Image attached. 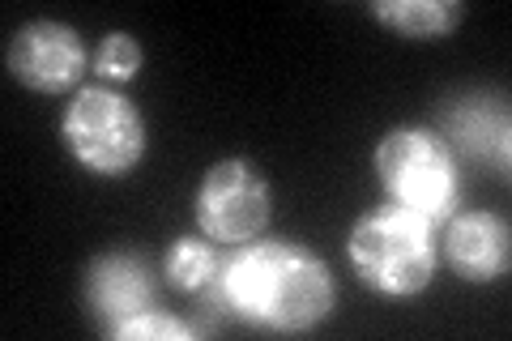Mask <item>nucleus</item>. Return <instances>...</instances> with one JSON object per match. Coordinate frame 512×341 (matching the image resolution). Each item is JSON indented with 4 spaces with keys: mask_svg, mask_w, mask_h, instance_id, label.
Segmentation results:
<instances>
[{
    "mask_svg": "<svg viewBox=\"0 0 512 341\" xmlns=\"http://www.w3.org/2000/svg\"><path fill=\"white\" fill-rule=\"evenodd\" d=\"M227 295L248 316L278 324V329H299L329 312L325 269L308 252L286 248V243H265L239 256L227 273Z\"/></svg>",
    "mask_w": 512,
    "mask_h": 341,
    "instance_id": "obj_1",
    "label": "nucleus"
},
{
    "mask_svg": "<svg viewBox=\"0 0 512 341\" xmlns=\"http://www.w3.org/2000/svg\"><path fill=\"white\" fill-rule=\"evenodd\" d=\"M350 252H355L363 278L376 282L380 290H419L431 278V265H436L427 226L410 209L372 214L350 239Z\"/></svg>",
    "mask_w": 512,
    "mask_h": 341,
    "instance_id": "obj_2",
    "label": "nucleus"
},
{
    "mask_svg": "<svg viewBox=\"0 0 512 341\" xmlns=\"http://www.w3.org/2000/svg\"><path fill=\"white\" fill-rule=\"evenodd\" d=\"M380 171L410 214L440 218L453 205V162L427 133H393L380 145Z\"/></svg>",
    "mask_w": 512,
    "mask_h": 341,
    "instance_id": "obj_3",
    "label": "nucleus"
},
{
    "mask_svg": "<svg viewBox=\"0 0 512 341\" xmlns=\"http://www.w3.org/2000/svg\"><path fill=\"white\" fill-rule=\"evenodd\" d=\"M64 133H69L77 158L90 162L94 171H124L141 154L137 111L107 90H86L64 120Z\"/></svg>",
    "mask_w": 512,
    "mask_h": 341,
    "instance_id": "obj_4",
    "label": "nucleus"
},
{
    "mask_svg": "<svg viewBox=\"0 0 512 341\" xmlns=\"http://www.w3.org/2000/svg\"><path fill=\"white\" fill-rule=\"evenodd\" d=\"M269 197L248 162H222L201 188V222L218 239H248L265 226Z\"/></svg>",
    "mask_w": 512,
    "mask_h": 341,
    "instance_id": "obj_5",
    "label": "nucleus"
},
{
    "mask_svg": "<svg viewBox=\"0 0 512 341\" xmlns=\"http://www.w3.org/2000/svg\"><path fill=\"white\" fill-rule=\"evenodd\" d=\"M77 64H82V47L64 26H30L13 43V69L39 90L69 86L77 77Z\"/></svg>",
    "mask_w": 512,
    "mask_h": 341,
    "instance_id": "obj_6",
    "label": "nucleus"
},
{
    "mask_svg": "<svg viewBox=\"0 0 512 341\" xmlns=\"http://www.w3.org/2000/svg\"><path fill=\"white\" fill-rule=\"evenodd\" d=\"M448 256H453V265L466 273V278H495L508 261L504 222H495L487 214H466L461 222H453Z\"/></svg>",
    "mask_w": 512,
    "mask_h": 341,
    "instance_id": "obj_7",
    "label": "nucleus"
},
{
    "mask_svg": "<svg viewBox=\"0 0 512 341\" xmlns=\"http://www.w3.org/2000/svg\"><path fill=\"white\" fill-rule=\"evenodd\" d=\"M146 290L150 286L141 265L124 261V256H111L90 273V299L99 312H133V307L146 303Z\"/></svg>",
    "mask_w": 512,
    "mask_h": 341,
    "instance_id": "obj_8",
    "label": "nucleus"
},
{
    "mask_svg": "<svg viewBox=\"0 0 512 341\" xmlns=\"http://www.w3.org/2000/svg\"><path fill=\"white\" fill-rule=\"evenodd\" d=\"M380 18L406 35H444L461 18V9L440 5V0H406V5H380Z\"/></svg>",
    "mask_w": 512,
    "mask_h": 341,
    "instance_id": "obj_9",
    "label": "nucleus"
},
{
    "mask_svg": "<svg viewBox=\"0 0 512 341\" xmlns=\"http://www.w3.org/2000/svg\"><path fill=\"white\" fill-rule=\"evenodd\" d=\"M171 278L175 286H188V290H201V286H210L214 278V256L201 248V243H180V248L171 252Z\"/></svg>",
    "mask_w": 512,
    "mask_h": 341,
    "instance_id": "obj_10",
    "label": "nucleus"
},
{
    "mask_svg": "<svg viewBox=\"0 0 512 341\" xmlns=\"http://www.w3.org/2000/svg\"><path fill=\"white\" fill-rule=\"evenodd\" d=\"M137 60H141L137 43L124 39V35H111V39L99 47V69H103L107 77H133V73H137Z\"/></svg>",
    "mask_w": 512,
    "mask_h": 341,
    "instance_id": "obj_11",
    "label": "nucleus"
},
{
    "mask_svg": "<svg viewBox=\"0 0 512 341\" xmlns=\"http://www.w3.org/2000/svg\"><path fill=\"white\" fill-rule=\"evenodd\" d=\"M120 337H184L180 324H171L163 316H146V320H133V324H120Z\"/></svg>",
    "mask_w": 512,
    "mask_h": 341,
    "instance_id": "obj_12",
    "label": "nucleus"
}]
</instances>
